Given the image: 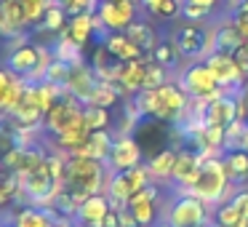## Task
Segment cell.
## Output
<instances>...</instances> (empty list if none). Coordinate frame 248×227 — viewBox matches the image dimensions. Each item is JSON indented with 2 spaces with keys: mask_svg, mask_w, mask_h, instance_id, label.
<instances>
[{
  "mask_svg": "<svg viewBox=\"0 0 248 227\" xmlns=\"http://www.w3.org/2000/svg\"><path fill=\"white\" fill-rule=\"evenodd\" d=\"M91 67L93 72H96L99 81H118V70H120V62L115 59L112 54L107 51V46L99 43L96 49H93V56H91Z\"/></svg>",
  "mask_w": 248,
  "mask_h": 227,
  "instance_id": "26",
  "label": "cell"
},
{
  "mask_svg": "<svg viewBox=\"0 0 248 227\" xmlns=\"http://www.w3.org/2000/svg\"><path fill=\"white\" fill-rule=\"evenodd\" d=\"M6 174V163H3V158H0V177Z\"/></svg>",
  "mask_w": 248,
  "mask_h": 227,
  "instance_id": "45",
  "label": "cell"
},
{
  "mask_svg": "<svg viewBox=\"0 0 248 227\" xmlns=\"http://www.w3.org/2000/svg\"><path fill=\"white\" fill-rule=\"evenodd\" d=\"M163 222H168L171 227H198L208 222V203L200 200L198 195L184 193L179 198H173L168 203L166 214H163Z\"/></svg>",
  "mask_w": 248,
  "mask_h": 227,
  "instance_id": "5",
  "label": "cell"
},
{
  "mask_svg": "<svg viewBox=\"0 0 248 227\" xmlns=\"http://www.w3.org/2000/svg\"><path fill=\"white\" fill-rule=\"evenodd\" d=\"M144 161V150L136 142L134 134H115L112 139V150H109L107 166L109 171H128V168L139 166Z\"/></svg>",
  "mask_w": 248,
  "mask_h": 227,
  "instance_id": "9",
  "label": "cell"
},
{
  "mask_svg": "<svg viewBox=\"0 0 248 227\" xmlns=\"http://www.w3.org/2000/svg\"><path fill=\"white\" fill-rule=\"evenodd\" d=\"M139 0H99L96 16L107 32H125L139 19Z\"/></svg>",
  "mask_w": 248,
  "mask_h": 227,
  "instance_id": "6",
  "label": "cell"
},
{
  "mask_svg": "<svg viewBox=\"0 0 248 227\" xmlns=\"http://www.w3.org/2000/svg\"><path fill=\"white\" fill-rule=\"evenodd\" d=\"M139 6L160 22H171V19L182 16V0H139Z\"/></svg>",
  "mask_w": 248,
  "mask_h": 227,
  "instance_id": "29",
  "label": "cell"
},
{
  "mask_svg": "<svg viewBox=\"0 0 248 227\" xmlns=\"http://www.w3.org/2000/svg\"><path fill=\"white\" fill-rule=\"evenodd\" d=\"M70 70H72V65H67V62H62V59L54 56L48 72H46V81H54V83H62V86H64L67 78H70Z\"/></svg>",
  "mask_w": 248,
  "mask_h": 227,
  "instance_id": "43",
  "label": "cell"
},
{
  "mask_svg": "<svg viewBox=\"0 0 248 227\" xmlns=\"http://www.w3.org/2000/svg\"><path fill=\"white\" fill-rule=\"evenodd\" d=\"M200 161H203V155H200L195 147H176V163H173V184H179V187L187 193L189 184L195 182V177H198V168H200Z\"/></svg>",
  "mask_w": 248,
  "mask_h": 227,
  "instance_id": "17",
  "label": "cell"
},
{
  "mask_svg": "<svg viewBox=\"0 0 248 227\" xmlns=\"http://www.w3.org/2000/svg\"><path fill=\"white\" fill-rule=\"evenodd\" d=\"M96 81H99V78H96V72H93V67L86 65V62H80V65H72L70 78H67L64 88H67V94H72V97L80 99L83 104H88Z\"/></svg>",
  "mask_w": 248,
  "mask_h": 227,
  "instance_id": "19",
  "label": "cell"
},
{
  "mask_svg": "<svg viewBox=\"0 0 248 227\" xmlns=\"http://www.w3.org/2000/svg\"><path fill=\"white\" fill-rule=\"evenodd\" d=\"M99 43L107 46V51L118 62H134V59H141V56H144V51H141L125 32H107V38L99 40Z\"/></svg>",
  "mask_w": 248,
  "mask_h": 227,
  "instance_id": "25",
  "label": "cell"
},
{
  "mask_svg": "<svg viewBox=\"0 0 248 227\" xmlns=\"http://www.w3.org/2000/svg\"><path fill=\"white\" fill-rule=\"evenodd\" d=\"M173 163H176V150L173 147H166V150L155 152V155L147 161V168H150V177L155 182H166V179L173 177Z\"/></svg>",
  "mask_w": 248,
  "mask_h": 227,
  "instance_id": "28",
  "label": "cell"
},
{
  "mask_svg": "<svg viewBox=\"0 0 248 227\" xmlns=\"http://www.w3.org/2000/svg\"><path fill=\"white\" fill-rule=\"evenodd\" d=\"M43 115L46 110L40 104L38 88H35V83H27V91H24V97L19 99V104L14 107V113L8 118L16 126H43Z\"/></svg>",
  "mask_w": 248,
  "mask_h": 227,
  "instance_id": "14",
  "label": "cell"
},
{
  "mask_svg": "<svg viewBox=\"0 0 248 227\" xmlns=\"http://www.w3.org/2000/svg\"><path fill=\"white\" fill-rule=\"evenodd\" d=\"M232 120H237L235 91H224L221 97L211 99V102L205 104V123L208 126H221V129H227Z\"/></svg>",
  "mask_w": 248,
  "mask_h": 227,
  "instance_id": "20",
  "label": "cell"
},
{
  "mask_svg": "<svg viewBox=\"0 0 248 227\" xmlns=\"http://www.w3.org/2000/svg\"><path fill=\"white\" fill-rule=\"evenodd\" d=\"M187 193L198 195V198L205 200L208 206L224 203V200L235 193V190H232L230 171H227V166H224V158L221 155L203 158V161H200V168H198V177L189 184Z\"/></svg>",
  "mask_w": 248,
  "mask_h": 227,
  "instance_id": "1",
  "label": "cell"
},
{
  "mask_svg": "<svg viewBox=\"0 0 248 227\" xmlns=\"http://www.w3.org/2000/svg\"><path fill=\"white\" fill-rule=\"evenodd\" d=\"M51 3H54V0H22V8H24V14H27L30 27H38V24L43 22L46 11L51 8Z\"/></svg>",
  "mask_w": 248,
  "mask_h": 227,
  "instance_id": "40",
  "label": "cell"
},
{
  "mask_svg": "<svg viewBox=\"0 0 248 227\" xmlns=\"http://www.w3.org/2000/svg\"><path fill=\"white\" fill-rule=\"evenodd\" d=\"M56 211L46 209V206H35V203H24L14 211L11 222L14 227H51Z\"/></svg>",
  "mask_w": 248,
  "mask_h": 227,
  "instance_id": "22",
  "label": "cell"
},
{
  "mask_svg": "<svg viewBox=\"0 0 248 227\" xmlns=\"http://www.w3.org/2000/svg\"><path fill=\"white\" fill-rule=\"evenodd\" d=\"M123 99V94H120L118 83L112 81H96V86H93L91 91V99H88V104H99V107H107L112 110L115 104Z\"/></svg>",
  "mask_w": 248,
  "mask_h": 227,
  "instance_id": "30",
  "label": "cell"
},
{
  "mask_svg": "<svg viewBox=\"0 0 248 227\" xmlns=\"http://www.w3.org/2000/svg\"><path fill=\"white\" fill-rule=\"evenodd\" d=\"M107 163L91 161V158L80 155H67V168H64V187L72 190L75 195H80L83 200L88 195L104 193L107 184Z\"/></svg>",
  "mask_w": 248,
  "mask_h": 227,
  "instance_id": "2",
  "label": "cell"
},
{
  "mask_svg": "<svg viewBox=\"0 0 248 227\" xmlns=\"http://www.w3.org/2000/svg\"><path fill=\"white\" fill-rule=\"evenodd\" d=\"M147 59L150 56H141V59L134 62H120V70H118V88L123 97H131V94H139L144 88V75H147Z\"/></svg>",
  "mask_w": 248,
  "mask_h": 227,
  "instance_id": "18",
  "label": "cell"
},
{
  "mask_svg": "<svg viewBox=\"0 0 248 227\" xmlns=\"http://www.w3.org/2000/svg\"><path fill=\"white\" fill-rule=\"evenodd\" d=\"M166 78H168V70H166V67H163V65H157L155 59H147L144 88H157V86H163V83H168Z\"/></svg>",
  "mask_w": 248,
  "mask_h": 227,
  "instance_id": "42",
  "label": "cell"
},
{
  "mask_svg": "<svg viewBox=\"0 0 248 227\" xmlns=\"http://www.w3.org/2000/svg\"><path fill=\"white\" fill-rule=\"evenodd\" d=\"M64 35L86 49L96 38V14H75V16H70L67 19V27H64Z\"/></svg>",
  "mask_w": 248,
  "mask_h": 227,
  "instance_id": "23",
  "label": "cell"
},
{
  "mask_svg": "<svg viewBox=\"0 0 248 227\" xmlns=\"http://www.w3.org/2000/svg\"><path fill=\"white\" fill-rule=\"evenodd\" d=\"M112 139H115V136L109 134V129H104V131H91V136L86 139V145H83L80 150H75L72 155H80V158H91V161L107 163L109 150H112Z\"/></svg>",
  "mask_w": 248,
  "mask_h": 227,
  "instance_id": "24",
  "label": "cell"
},
{
  "mask_svg": "<svg viewBox=\"0 0 248 227\" xmlns=\"http://www.w3.org/2000/svg\"><path fill=\"white\" fill-rule=\"evenodd\" d=\"M51 51H54L56 59L67 62V65H80V62H86L83 59V46H78L75 40H70L64 32L56 35V40L51 43Z\"/></svg>",
  "mask_w": 248,
  "mask_h": 227,
  "instance_id": "31",
  "label": "cell"
},
{
  "mask_svg": "<svg viewBox=\"0 0 248 227\" xmlns=\"http://www.w3.org/2000/svg\"><path fill=\"white\" fill-rule=\"evenodd\" d=\"M27 14L22 8V0H0V38L11 40L30 32Z\"/></svg>",
  "mask_w": 248,
  "mask_h": 227,
  "instance_id": "12",
  "label": "cell"
},
{
  "mask_svg": "<svg viewBox=\"0 0 248 227\" xmlns=\"http://www.w3.org/2000/svg\"><path fill=\"white\" fill-rule=\"evenodd\" d=\"M160 227H171V225H168V222H160Z\"/></svg>",
  "mask_w": 248,
  "mask_h": 227,
  "instance_id": "47",
  "label": "cell"
},
{
  "mask_svg": "<svg viewBox=\"0 0 248 227\" xmlns=\"http://www.w3.org/2000/svg\"><path fill=\"white\" fill-rule=\"evenodd\" d=\"M214 43L219 51H235L243 46V38L237 35V30L232 27L230 19H224L219 27H214Z\"/></svg>",
  "mask_w": 248,
  "mask_h": 227,
  "instance_id": "35",
  "label": "cell"
},
{
  "mask_svg": "<svg viewBox=\"0 0 248 227\" xmlns=\"http://www.w3.org/2000/svg\"><path fill=\"white\" fill-rule=\"evenodd\" d=\"M221 158H224V166L230 171L232 182H246L248 179V150H227Z\"/></svg>",
  "mask_w": 248,
  "mask_h": 227,
  "instance_id": "33",
  "label": "cell"
},
{
  "mask_svg": "<svg viewBox=\"0 0 248 227\" xmlns=\"http://www.w3.org/2000/svg\"><path fill=\"white\" fill-rule=\"evenodd\" d=\"M176 134V131L171 129V123H163V120H155V118H141V123L136 126L134 136L136 142L141 145V150H144L147 158H152L155 152L166 150L168 147V139Z\"/></svg>",
  "mask_w": 248,
  "mask_h": 227,
  "instance_id": "10",
  "label": "cell"
},
{
  "mask_svg": "<svg viewBox=\"0 0 248 227\" xmlns=\"http://www.w3.org/2000/svg\"><path fill=\"white\" fill-rule=\"evenodd\" d=\"M27 91V81L16 72H11L6 65L0 67V115H11L14 107L19 104V99Z\"/></svg>",
  "mask_w": 248,
  "mask_h": 227,
  "instance_id": "15",
  "label": "cell"
},
{
  "mask_svg": "<svg viewBox=\"0 0 248 227\" xmlns=\"http://www.w3.org/2000/svg\"><path fill=\"white\" fill-rule=\"evenodd\" d=\"M157 227H160V225H157Z\"/></svg>",
  "mask_w": 248,
  "mask_h": 227,
  "instance_id": "48",
  "label": "cell"
},
{
  "mask_svg": "<svg viewBox=\"0 0 248 227\" xmlns=\"http://www.w3.org/2000/svg\"><path fill=\"white\" fill-rule=\"evenodd\" d=\"M171 40L176 43L179 56L189 62H205L211 51H216L214 30H208L203 22H184L173 30Z\"/></svg>",
  "mask_w": 248,
  "mask_h": 227,
  "instance_id": "3",
  "label": "cell"
},
{
  "mask_svg": "<svg viewBox=\"0 0 248 227\" xmlns=\"http://www.w3.org/2000/svg\"><path fill=\"white\" fill-rule=\"evenodd\" d=\"M205 65L211 67V72L216 75V81H219L221 88H227V91H237V88L246 83V78H243L240 67H237V59L232 51H211L208 56H205Z\"/></svg>",
  "mask_w": 248,
  "mask_h": 227,
  "instance_id": "11",
  "label": "cell"
},
{
  "mask_svg": "<svg viewBox=\"0 0 248 227\" xmlns=\"http://www.w3.org/2000/svg\"><path fill=\"white\" fill-rule=\"evenodd\" d=\"M38 59H40V43H32V40L22 43L19 49L6 51V67L11 72H16V75H22V78H27L30 72L35 70Z\"/></svg>",
  "mask_w": 248,
  "mask_h": 227,
  "instance_id": "21",
  "label": "cell"
},
{
  "mask_svg": "<svg viewBox=\"0 0 248 227\" xmlns=\"http://www.w3.org/2000/svg\"><path fill=\"white\" fill-rule=\"evenodd\" d=\"M125 35H128V38L134 40V43L139 46L141 51H144V56H150L152 51H155V46L160 43V38H157V30L152 27L150 22H141V19H136V22L131 24L128 30H125Z\"/></svg>",
  "mask_w": 248,
  "mask_h": 227,
  "instance_id": "27",
  "label": "cell"
},
{
  "mask_svg": "<svg viewBox=\"0 0 248 227\" xmlns=\"http://www.w3.org/2000/svg\"><path fill=\"white\" fill-rule=\"evenodd\" d=\"M51 227H78L75 219H70V216H54V222H51Z\"/></svg>",
  "mask_w": 248,
  "mask_h": 227,
  "instance_id": "44",
  "label": "cell"
},
{
  "mask_svg": "<svg viewBox=\"0 0 248 227\" xmlns=\"http://www.w3.org/2000/svg\"><path fill=\"white\" fill-rule=\"evenodd\" d=\"M227 150H248V120L237 118L224 129V152Z\"/></svg>",
  "mask_w": 248,
  "mask_h": 227,
  "instance_id": "32",
  "label": "cell"
},
{
  "mask_svg": "<svg viewBox=\"0 0 248 227\" xmlns=\"http://www.w3.org/2000/svg\"><path fill=\"white\" fill-rule=\"evenodd\" d=\"M67 19H70V16H67L56 3H51V8L46 11V16H43V22H40L38 27H32V30L51 32V35H62V32H64V27H67Z\"/></svg>",
  "mask_w": 248,
  "mask_h": 227,
  "instance_id": "36",
  "label": "cell"
},
{
  "mask_svg": "<svg viewBox=\"0 0 248 227\" xmlns=\"http://www.w3.org/2000/svg\"><path fill=\"white\" fill-rule=\"evenodd\" d=\"M198 227H216V222H205V225H198Z\"/></svg>",
  "mask_w": 248,
  "mask_h": 227,
  "instance_id": "46",
  "label": "cell"
},
{
  "mask_svg": "<svg viewBox=\"0 0 248 227\" xmlns=\"http://www.w3.org/2000/svg\"><path fill=\"white\" fill-rule=\"evenodd\" d=\"M83 115H86V123L91 131H104L112 126V118H109L107 107H99V104H86L83 107Z\"/></svg>",
  "mask_w": 248,
  "mask_h": 227,
  "instance_id": "38",
  "label": "cell"
},
{
  "mask_svg": "<svg viewBox=\"0 0 248 227\" xmlns=\"http://www.w3.org/2000/svg\"><path fill=\"white\" fill-rule=\"evenodd\" d=\"M150 59H155L157 65H163V67L168 70V67H173V65H176V59H182V56H179L176 43L168 38V40H160V43L155 46V51L150 54Z\"/></svg>",
  "mask_w": 248,
  "mask_h": 227,
  "instance_id": "39",
  "label": "cell"
},
{
  "mask_svg": "<svg viewBox=\"0 0 248 227\" xmlns=\"http://www.w3.org/2000/svg\"><path fill=\"white\" fill-rule=\"evenodd\" d=\"M189 107V94L184 91L182 86L176 83H163L157 86V113H155V120H163V123H171L176 126L182 120V115L187 113Z\"/></svg>",
  "mask_w": 248,
  "mask_h": 227,
  "instance_id": "7",
  "label": "cell"
},
{
  "mask_svg": "<svg viewBox=\"0 0 248 227\" xmlns=\"http://www.w3.org/2000/svg\"><path fill=\"white\" fill-rule=\"evenodd\" d=\"M179 86L189 94V99H203V102H211V99L221 97L227 91V88L219 86L216 75L211 72V67L205 62H189L182 72Z\"/></svg>",
  "mask_w": 248,
  "mask_h": 227,
  "instance_id": "4",
  "label": "cell"
},
{
  "mask_svg": "<svg viewBox=\"0 0 248 227\" xmlns=\"http://www.w3.org/2000/svg\"><path fill=\"white\" fill-rule=\"evenodd\" d=\"M157 198H160V190H157L155 184H147L144 190H139V193L128 200V209H131V214H134V219H136L139 227H152L155 225Z\"/></svg>",
  "mask_w": 248,
  "mask_h": 227,
  "instance_id": "13",
  "label": "cell"
},
{
  "mask_svg": "<svg viewBox=\"0 0 248 227\" xmlns=\"http://www.w3.org/2000/svg\"><path fill=\"white\" fill-rule=\"evenodd\" d=\"M83 107H86V104H83L80 99H75L72 94H64V97H62L59 102H56L54 107L43 115L46 134H48V136L62 134L67 126H72L78 118H83Z\"/></svg>",
  "mask_w": 248,
  "mask_h": 227,
  "instance_id": "8",
  "label": "cell"
},
{
  "mask_svg": "<svg viewBox=\"0 0 248 227\" xmlns=\"http://www.w3.org/2000/svg\"><path fill=\"white\" fill-rule=\"evenodd\" d=\"M109 211H112V203H109L107 193L88 195L75 214V225L78 227H102Z\"/></svg>",
  "mask_w": 248,
  "mask_h": 227,
  "instance_id": "16",
  "label": "cell"
},
{
  "mask_svg": "<svg viewBox=\"0 0 248 227\" xmlns=\"http://www.w3.org/2000/svg\"><path fill=\"white\" fill-rule=\"evenodd\" d=\"M54 3L67 16H75V14H96V8H99V0H54Z\"/></svg>",
  "mask_w": 248,
  "mask_h": 227,
  "instance_id": "41",
  "label": "cell"
},
{
  "mask_svg": "<svg viewBox=\"0 0 248 227\" xmlns=\"http://www.w3.org/2000/svg\"><path fill=\"white\" fill-rule=\"evenodd\" d=\"M16 198L24 200V193H22V184H19V177L11 171H6L0 177V211H6L8 206L16 203Z\"/></svg>",
  "mask_w": 248,
  "mask_h": 227,
  "instance_id": "34",
  "label": "cell"
},
{
  "mask_svg": "<svg viewBox=\"0 0 248 227\" xmlns=\"http://www.w3.org/2000/svg\"><path fill=\"white\" fill-rule=\"evenodd\" d=\"M35 88H38L40 104H43L46 113H48V110L54 107V104L59 102V99L64 97V94H67V88L62 86V83H54V81H40V83H35Z\"/></svg>",
  "mask_w": 248,
  "mask_h": 227,
  "instance_id": "37",
  "label": "cell"
}]
</instances>
